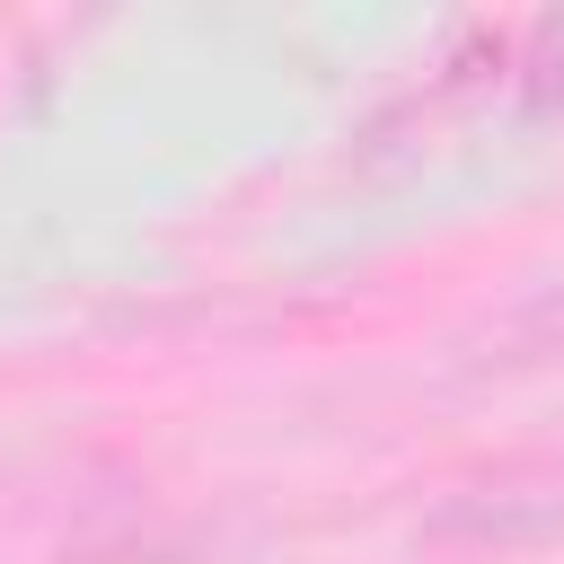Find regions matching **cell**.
<instances>
[{"label":"cell","mask_w":564,"mask_h":564,"mask_svg":"<svg viewBox=\"0 0 564 564\" xmlns=\"http://www.w3.org/2000/svg\"><path fill=\"white\" fill-rule=\"evenodd\" d=\"M423 538L432 546H476V555L564 538V449H520V458H494V467L458 476L423 511Z\"/></svg>","instance_id":"cell-1"}]
</instances>
